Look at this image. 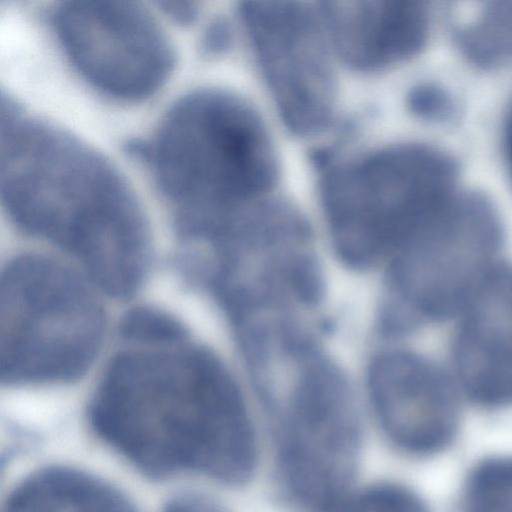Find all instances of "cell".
Wrapping results in <instances>:
<instances>
[{"mask_svg":"<svg viewBox=\"0 0 512 512\" xmlns=\"http://www.w3.org/2000/svg\"><path fill=\"white\" fill-rule=\"evenodd\" d=\"M130 343L109 365L90 418L97 433L145 474H203L239 485L255 472V431L234 379L188 338Z\"/></svg>","mask_w":512,"mask_h":512,"instance_id":"obj_1","label":"cell"},{"mask_svg":"<svg viewBox=\"0 0 512 512\" xmlns=\"http://www.w3.org/2000/svg\"><path fill=\"white\" fill-rule=\"evenodd\" d=\"M0 195L18 228L69 252L110 295L141 285L150 237L133 187L93 146L11 98L1 106Z\"/></svg>","mask_w":512,"mask_h":512,"instance_id":"obj_2","label":"cell"},{"mask_svg":"<svg viewBox=\"0 0 512 512\" xmlns=\"http://www.w3.org/2000/svg\"><path fill=\"white\" fill-rule=\"evenodd\" d=\"M142 156L190 240L211 244L270 200L276 156L259 116L227 91L201 88L170 106Z\"/></svg>","mask_w":512,"mask_h":512,"instance_id":"obj_3","label":"cell"},{"mask_svg":"<svg viewBox=\"0 0 512 512\" xmlns=\"http://www.w3.org/2000/svg\"><path fill=\"white\" fill-rule=\"evenodd\" d=\"M458 165L440 148L401 143L335 169L324 188L333 242L348 264L364 267L426 228L457 188Z\"/></svg>","mask_w":512,"mask_h":512,"instance_id":"obj_4","label":"cell"},{"mask_svg":"<svg viewBox=\"0 0 512 512\" xmlns=\"http://www.w3.org/2000/svg\"><path fill=\"white\" fill-rule=\"evenodd\" d=\"M0 299L3 381L65 382L87 370L105 321L84 279L54 260L25 255L5 269Z\"/></svg>","mask_w":512,"mask_h":512,"instance_id":"obj_5","label":"cell"},{"mask_svg":"<svg viewBox=\"0 0 512 512\" xmlns=\"http://www.w3.org/2000/svg\"><path fill=\"white\" fill-rule=\"evenodd\" d=\"M277 451L283 481L299 502L323 509L347 491L358 466L362 429L352 391L318 352L280 383Z\"/></svg>","mask_w":512,"mask_h":512,"instance_id":"obj_6","label":"cell"},{"mask_svg":"<svg viewBox=\"0 0 512 512\" xmlns=\"http://www.w3.org/2000/svg\"><path fill=\"white\" fill-rule=\"evenodd\" d=\"M503 225L495 205L459 190L442 213L391 256V284L413 319L458 315L500 265Z\"/></svg>","mask_w":512,"mask_h":512,"instance_id":"obj_7","label":"cell"},{"mask_svg":"<svg viewBox=\"0 0 512 512\" xmlns=\"http://www.w3.org/2000/svg\"><path fill=\"white\" fill-rule=\"evenodd\" d=\"M50 21L77 72L114 99H146L173 71L171 40L158 19L137 2L62 1L51 10Z\"/></svg>","mask_w":512,"mask_h":512,"instance_id":"obj_8","label":"cell"},{"mask_svg":"<svg viewBox=\"0 0 512 512\" xmlns=\"http://www.w3.org/2000/svg\"><path fill=\"white\" fill-rule=\"evenodd\" d=\"M241 15L285 121L301 134L323 128L332 113L334 79L320 7L246 2Z\"/></svg>","mask_w":512,"mask_h":512,"instance_id":"obj_9","label":"cell"},{"mask_svg":"<svg viewBox=\"0 0 512 512\" xmlns=\"http://www.w3.org/2000/svg\"><path fill=\"white\" fill-rule=\"evenodd\" d=\"M372 404L384 433L412 455H432L454 440L459 387L431 360L409 351L379 355L369 371Z\"/></svg>","mask_w":512,"mask_h":512,"instance_id":"obj_10","label":"cell"},{"mask_svg":"<svg viewBox=\"0 0 512 512\" xmlns=\"http://www.w3.org/2000/svg\"><path fill=\"white\" fill-rule=\"evenodd\" d=\"M453 378L476 404L512 406V266L499 265L459 312Z\"/></svg>","mask_w":512,"mask_h":512,"instance_id":"obj_11","label":"cell"},{"mask_svg":"<svg viewBox=\"0 0 512 512\" xmlns=\"http://www.w3.org/2000/svg\"><path fill=\"white\" fill-rule=\"evenodd\" d=\"M320 11L331 47L359 70L414 56L429 33L427 9L417 1H330L321 3Z\"/></svg>","mask_w":512,"mask_h":512,"instance_id":"obj_12","label":"cell"},{"mask_svg":"<svg viewBox=\"0 0 512 512\" xmlns=\"http://www.w3.org/2000/svg\"><path fill=\"white\" fill-rule=\"evenodd\" d=\"M5 512H137L126 497L86 473L52 468L22 482Z\"/></svg>","mask_w":512,"mask_h":512,"instance_id":"obj_13","label":"cell"},{"mask_svg":"<svg viewBox=\"0 0 512 512\" xmlns=\"http://www.w3.org/2000/svg\"><path fill=\"white\" fill-rule=\"evenodd\" d=\"M455 39L462 54L474 65L492 69L512 62V1L481 5L457 25Z\"/></svg>","mask_w":512,"mask_h":512,"instance_id":"obj_14","label":"cell"},{"mask_svg":"<svg viewBox=\"0 0 512 512\" xmlns=\"http://www.w3.org/2000/svg\"><path fill=\"white\" fill-rule=\"evenodd\" d=\"M463 512H512V457L479 463L465 485Z\"/></svg>","mask_w":512,"mask_h":512,"instance_id":"obj_15","label":"cell"},{"mask_svg":"<svg viewBox=\"0 0 512 512\" xmlns=\"http://www.w3.org/2000/svg\"><path fill=\"white\" fill-rule=\"evenodd\" d=\"M322 512H430L424 501L410 489L393 483L374 484L346 491Z\"/></svg>","mask_w":512,"mask_h":512,"instance_id":"obj_16","label":"cell"},{"mask_svg":"<svg viewBox=\"0 0 512 512\" xmlns=\"http://www.w3.org/2000/svg\"><path fill=\"white\" fill-rule=\"evenodd\" d=\"M122 334L131 343H157L187 337L183 326L167 314L150 308L133 310L125 317Z\"/></svg>","mask_w":512,"mask_h":512,"instance_id":"obj_17","label":"cell"},{"mask_svg":"<svg viewBox=\"0 0 512 512\" xmlns=\"http://www.w3.org/2000/svg\"><path fill=\"white\" fill-rule=\"evenodd\" d=\"M410 104L420 117L436 123H448L458 113L454 95L446 87L435 83L416 87L410 96Z\"/></svg>","mask_w":512,"mask_h":512,"instance_id":"obj_18","label":"cell"},{"mask_svg":"<svg viewBox=\"0 0 512 512\" xmlns=\"http://www.w3.org/2000/svg\"><path fill=\"white\" fill-rule=\"evenodd\" d=\"M165 512H225L213 501L195 495L176 497L166 507Z\"/></svg>","mask_w":512,"mask_h":512,"instance_id":"obj_19","label":"cell"},{"mask_svg":"<svg viewBox=\"0 0 512 512\" xmlns=\"http://www.w3.org/2000/svg\"><path fill=\"white\" fill-rule=\"evenodd\" d=\"M164 12L172 17L174 20L188 23L193 20V18L197 14V8L191 2H164L163 4Z\"/></svg>","mask_w":512,"mask_h":512,"instance_id":"obj_20","label":"cell"},{"mask_svg":"<svg viewBox=\"0 0 512 512\" xmlns=\"http://www.w3.org/2000/svg\"><path fill=\"white\" fill-rule=\"evenodd\" d=\"M503 137L505 157L512 176V100L505 117Z\"/></svg>","mask_w":512,"mask_h":512,"instance_id":"obj_21","label":"cell"}]
</instances>
